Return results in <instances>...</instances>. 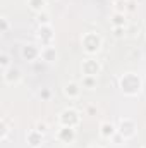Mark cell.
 <instances>
[{"label": "cell", "instance_id": "obj_1", "mask_svg": "<svg viewBox=\"0 0 146 148\" xmlns=\"http://www.w3.org/2000/svg\"><path fill=\"white\" fill-rule=\"evenodd\" d=\"M119 88L126 97H136L143 90V79L136 73H124L119 77Z\"/></svg>", "mask_w": 146, "mask_h": 148}, {"label": "cell", "instance_id": "obj_2", "mask_svg": "<svg viewBox=\"0 0 146 148\" xmlns=\"http://www.w3.org/2000/svg\"><path fill=\"white\" fill-rule=\"evenodd\" d=\"M103 47V38L96 31H88L81 36V48L88 57H95Z\"/></svg>", "mask_w": 146, "mask_h": 148}, {"label": "cell", "instance_id": "obj_3", "mask_svg": "<svg viewBox=\"0 0 146 148\" xmlns=\"http://www.w3.org/2000/svg\"><path fill=\"white\" fill-rule=\"evenodd\" d=\"M59 126H65V127H77L81 124V114L76 110L74 107H67L59 114L57 117Z\"/></svg>", "mask_w": 146, "mask_h": 148}, {"label": "cell", "instance_id": "obj_4", "mask_svg": "<svg viewBox=\"0 0 146 148\" xmlns=\"http://www.w3.org/2000/svg\"><path fill=\"white\" fill-rule=\"evenodd\" d=\"M117 133H119V134H122L126 140H132V138L136 136V133H138V126H136V122H134L132 119L124 117V119H120V121H119Z\"/></svg>", "mask_w": 146, "mask_h": 148}, {"label": "cell", "instance_id": "obj_5", "mask_svg": "<svg viewBox=\"0 0 146 148\" xmlns=\"http://www.w3.org/2000/svg\"><path fill=\"white\" fill-rule=\"evenodd\" d=\"M102 69H103L102 62L98 59H95V57H88V59H84L81 62V73H83V76H96L98 77V74L102 73Z\"/></svg>", "mask_w": 146, "mask_h": 148}, {"label": "cell", "instance_id": "obj_6", "mask_svg": "<svg viewBox=\"0 0 146 148\" xmlns=\"http://www.w3.org/2000/svg\"><path fill=\"white\" fill-rule=\"evenodd\" d=\"M36 38L40 41L41 47H46V45H53V40H55V31L52 28V24H45V26H40L36 31Z\"/></svg>", "mask_w": 146, "mask_h": 148}, {"label": "cell", "instance_id": "obj_7", "mask_svg": "<svg viewBox=\"0 0 146 148\" xmlns=\"http://www.w3.org/2000/svg\"><path fill=\"white\" fill-rule=\"evenodd\" d=\"M55 140L62 145H72L76 141V127H65V126H59L57 133H55Z\"/></svg>", "mask_w": 146, "mask_h": 148}, {"label": "cell", "instance_id": "obj_8", "mask_svg": "<svg viewBox=\"0 0 146 148\" xmlns=\"http://www.w3.org/2000/svg\"><path fill=\"white\" fill-rule=\"evenodd\" d=\"M2 77H3V83H5V84H9V86H16V84H19V83L23 81V73H21L19 67L10 66L9 69L2 71Z\"/></svg>", "mask_w": 146, "mask_h": 148}, {"label": "cell", "instance_id": "obj_9", "mask_svg": "<svg viewBox=\"0 0 146 148\" xmlns=\"http://www.w3.org/2000/svg\"><path fill=\"white\" fill-rule=\"evenodd\" d=\"M40 53H41V47H38L35 43H28L21 50L23 59L28 60V62H36V60H40Z\"/></svg>", "mask_w": 146, "mask_h": 148}, {"label": "cell", "instance_id": "obj_10", "mask_svg": "<svg viewBox=\"0 0 146 148\" xmlns=\"http://www.w3.org/2000/svg\"><path fill=\"white\" fill-rule=\"evenodd\" d=\"M40 60L45 64H57L59 62V52L53 45H46L41 47V53H40Z\"/></svg>", "mask_w": 146, "mask_h": 148}, {"label": "cell", "instance_id": "obj_11", "mask_svg": "<svg viewBox=\"0 0 146 148\" xmlns=\"http://www.w3.org/2000/svg\"><path fill=\"white\" fill-rule=\"evenodd\" d=\"M62 91H64V95H65L69 100H77V98L81 97L83 86H81V83H77V81H69V83L64 84Z\"/></svg>", "mask_w": 146, "mask_h": 148}, {"label": "cell", "instance_id": "obj_12", "mask_svg": "<svg viewBox=\"0 0 146 148\" xmlns=\"http://www.w3.org/2000/svg\"><path fill=\"white\" fill-rule=\"evenodd\" d=\"M98 133H100V136H102L103 140H112V138L117 134V126H115L113 122H110V121H103V122L100 124Z\"/></svg>", "mask_w": 146, "mask_h": 148}, {"label": "cell", "instance_id": "obj_13", "mask_svg": "<svg viewBox=\"0 0 146 148\" xmlns=\"http://www.w3.org/2000/svg\"><path fill=\"white\" fill-rule=\"evenodd\" d=\"M26 141H28V145L31 148H40L43 145V141H45V134H41L36 129H31V131L26 134Z\"/></svg>", "mask_w": 146, "mask_h": 148}, {"label": "cell", "instance_id": "obj_14", "mask_svg": "<svg viewBox=\"0 0 146 148\" xmlns=\"http://www.w3.org/2000/svg\"><path fill=\"white\" fill-rule=\"evenodd\" d=\"M110 24H112V28L127 26V16L122 14V12H112V16H110Z\"/></svg>", "mask_w": 146, "mask_h": 148}, {"label": "cell", "instance_id": "obj_15", "mask_svg": "<svg viewBox=\"0 0 146 148\" xmlns=\"http://www.w3.org/2000/svg\"><path fill=\"white\" fill-rule=\"evenodd\" d=\"M46 5H48L46 0H28V7H29L35 14L45 12V10H46Z\"/></svg>", "mask_w": 146, "mask_h": 148}, {"label": "cell", "instance_id": "obj_16", "mask_svg": "<svg viewBox=\"0 0 146 148\" xmlns=\"http://www.w3.org/2000/svg\"><path fill=\"white\" fill-rule=\"evenodd\" d=\"M96 84H98V77L96 76H83V79H81V86L84 90H95Z\"/></svg>", "mask_w": 146, "mask_h": 148}, {"label": "cell", "instance_id": "obj_17", "mask_svg": "<svg viewBox=\"0 0 146 148\" xmlns=\"http://www.w3.org/2000/svg\"><path fill=\"white\" fill-rule=\"evenodd\" d=\"M0 140L2 141H7V138H9V133H10V127H9V124H7V119L5 117H2L0 119Z\"/></svg>", "mask_w": 146, "mask_h": 148}, {"label": "cell", "instance_id": "obj_18", "mask_svg": "<svg viewBox=\"0 0 146 148\" xmlns=\"http://www.w3.org/2000/svg\"><path fill=\"white\" fill-rule=\"evenodd\" d=\"M127 2L129 0H113V12H122L127 14Z\"/></svg>", "mask_w": 146, "mask_h": 148}, {"label": "cell", "instance_id": "obj_19", "mask_svg": "<svg viewBox=\"0 0 146 148\" xmlns=\"http://www.w3.org/2000/svg\"><path fill=\"white\" fill-rule=\"evenodd\" d=\"M127 35V28L126 26H120V28H112V36L117 38V40H122V38H126Z\"/></svg>", "mask_w": 146, "mask_h": 148}, {"label": "cell", "instance_id": "obj_20", "mask_svg": "<svg viewBox=\"0 0 146 148\" xmlns=\"http://www.w3.org/2000/svg\"><path fill=\"white\" fill-rule=\"evenodd\" d=\"M36 21L40 26H45V24H52L50 23V14L45 10V12H40V14H36Z\"/></svg>", "mask_w": 146, "mask_h": 148}, {"label": "cell", "instance_id": "obj_21", "mask_svg": "<svg viewBox=\"0 0 146 148\" xmlns=\"http://www.w3.org/2000/svg\"><path fill=\"white\" fill-rule=\"evenodd\" d=\"M0 24H2L0 33H2V35H7V33L10 31V21H9V17H7V16H2V17H0Z\"/></svg>", "mask_w": 146, "mask_h": 148}, {"label": "cell", "instance_id": "obj_22", "mask_svg": "<svg viewBox=\"0 0 146 148\" xmlns=\"http://www.w3.org/2000/svg\"><path fill=\"white\" fill-rule=\"evenodd\" d=\"M35 129L40 131L41 134H46V133L50 131V126H48V122H46V121H38L36 124H35Z\"/></svg>", "mask_w": 146, "mask_h": 148}, {"label": "cell", "instance_id": "obj_23", "mask_svg": "<svg viewBox=\"0 0 146 148\" xmlns=\"http://www.w3.org/2000/svg\"><path fill=\"white\" fill-rule=\"evenodd\" d=\"M0 67H2V71H5V69L10 67V57H9L5 52L0 53Z\"/></svg>", "mask_w": 146, "mask_h": 148}, {"label": "cell", "instance_id": "obj_24", "mask_svg": "<svg viewBox=\"0 0 146 148\" xmlns=\"http://www.w3.org/2000/svg\"><path fill=\"white\" fill-rule=\"evenodd\" d=\"M40 98L45 100V102H48V100L52 98V90H50V88H43V90L40 91Z\"/></svg>", "mask_w": 146, "mask_h": 148}, {"label": "cell", "instance_id": "obj_25", "mask_svg": "<svg viewBox=\"0 0 146 148\" xmlns=\"http://www.w3.org/2000/svg\"><path fill=\"white\" fill-rule=\"evenodd\" d=\"M136 10H138V2H136V0H129V2H127V12L132 14V12H136Z\"/></svg>", "mask_w": 146, "mask_h": 148}, {"label": "cell", "instance_id": "obj_26", "mask_svg": "<svg viewBox=\"0 0 146 148\" xmlns=\"http://www.w3.org/2000/svg\"><path fill=\"white\" fill-rule=\"evenodd\" d=\"M86 114L88 115H96V107L95 105H88L86 107Z\"/></svg>", "mask_w": 146, "mask_h": 148}, {"label": "cell", "instance_id": "obj_27", "mask_svg": "<svg viewBox=\"0 0 146 148\" xmlns=\"http://www.w3.org/2000/svg\"><path fill=\"white\" fill-rule=\"evenodd\" d=\"M88 148H103L102 145H91V147H88Z\"/></svg>", "mask_w": 146, "mask_h": 148}, {"label": "cell", "instance_id": "obj_28", "mask_svg": "<svg viewBox=\"0 0 146 148\" xmlns=\"http://www.w3.org/2000/svg\"><path fill=\"white\" fill-rule=\"evenodd\" d=\"M141 148H146V147H141Z\"/></svg>", "mask_w": 146, "mask_h": 148}]
</instances>
